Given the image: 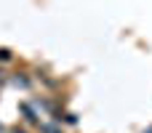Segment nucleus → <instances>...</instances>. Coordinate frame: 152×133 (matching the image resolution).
<instances>
[{"instance_id": "f03ea898", "label": "nucleus", "mask_w": 152, "mask_h": 133, "mask_svg": "<svg viewBox=\"0 0 152 133\" xmlns=\"http://www.w3.org/2000/svg\"><path fill=\"white\" fill-rule=\"evenodd\" d=\"M16 133H24V131H16Z\"/></svg>"}, {"instance_id": "f257e3e1", "label": "nucleus", "mask_w": 152, "mask_h": 133, "mask_svg": "<svg viewBox=\"0 0 152 133\" xmlns=\"http://www.w3.org/2000/svg\"><path fill=\"white\" fill-rule=\"evenodd\" d=\"M8 59H11V53H8L5 48H0V61H8Z\"/></svg>"}]
</instances>
